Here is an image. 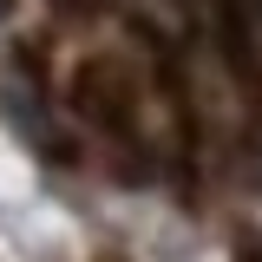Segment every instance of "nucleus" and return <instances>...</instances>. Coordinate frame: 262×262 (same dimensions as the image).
I'll list each match as a JSON object with an SVG mask.
<instances>
[{
  "instance_id": "f257e3e1",
  "label": "nucleus",
  "mask_w": 262,
  "mask_h": 262,
  "mask_svg": "<svg viewBox=\"0 0 262 262\" xmlns=\"http://www.w3.org/2000/svg\"><path fill=\"white\" fill-rule=\"evenodd\" d=\"M72 105H79L92 125H105L112 138H131V131H138V92H131L125 72L105 66V59H85V66H79V79H72Z\"/></svg>"
},
{
  "instance_id": "f03ea898",
  "label": "nucleus",
  "mask_w": 262,
  "mask_h": 262,
  "mask_svg": "<svg viewBox=\"0 0 262 262\" xmlns=\"http://www.w3.org/2000/svg\"><path fill=\"white\" fill-rule=\"evenodd\" d=\"M216 27H223V59L236 79H249V0H210Z\"/></svg>"
},
{
  "instance_id": "7ed1b4c3",
  "label": "nucleus",
  "mask_w": 262,
  "mask_h": 262,
  "mask_svg": "<svg viewBox=\"0 0 262 262\" xmlns=\"http://www.w3.org/2000/svg\"><path fill=\"white\" fill-rule=\"evenodd\" d=\"M53 7H59L66 20H98V13H105L112 0H53Z\"/></svg>"
},
{
  "instance_id": "20e7f679",
  "label": "nucleus",
  "mask_w": 262,
  "mask_h": 262,
  "mask_svg": "<svg viewBox=\"0 0 262 262\" xmlns=\"http://www.w3.org/2000/svg\"><path fill=\"white\" fill-rule=\"evenodd\" d=\"M229 262H262V236H243V243H236V256Z\"/></svg>"
},
{
  "instance_id": "39448f33",
  "label": "nucleus",
  "mask_w": 262,
  "mask_h": 262,
  "mask_svg": "<svg viewBox=\"0 0 262 262\" xmlns=\"http://www.w3.org/2000/svg\"><path fill=\"white\" fill-rule=\"evenodd\" d=\"M98 262H131V256H125V249H105V256H98Z\"/></svg>"
},
{
  "instance_id": "423d86ee",
  "label": "nucleus",
  "mask_w": 262,
  "mask_h": 262,
  "mask_svg": "<svg viewBox=\"0 0 262 262\" xmlns=\"http://www.w3.org/2000/svg\"><path fill=\"white\" fill-rule=\"evenodd\" d=\"M13 7H20V0H0V20H13Z\"/></svg>"
},
{
  "instance_id": "0eeeda50",
  "label": "nucleus",
  "mask_w": 262,
  "mask_h": 262,
  "mask_svg": "<svg viewBox=\"0 0 262 262\" xmlns=\"http://www.w3.org/2000/svg\"><path fill=\"white\" fill-rule=\"evenodd\" d=\"M249 13H256V20H262V0H249Z\"/></svg>"
}]
</instances>
